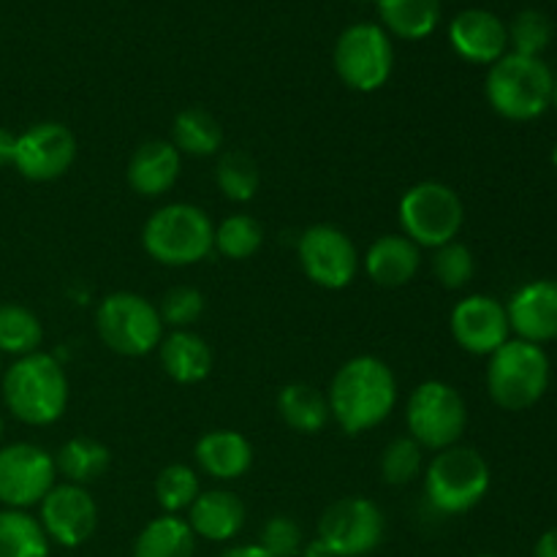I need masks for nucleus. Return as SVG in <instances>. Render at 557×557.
<instances>
[{
	"label": "nucleus",
	"instance_id": "1",
	"mask_svg": "<svg viewBox=\"0 0 557 557\" xmlns=\"http://www.w3.org/2000/svg\"><path fill=\"white\" fill-rule=\"evenodd\" d=\"M330 413L348 435H362L389 419L397 406V379L379 357H354L343 364L326 392Z\"/></svg>",
	"mask_w": 557,
	"mask_h": 557
},
{
	"label": "nucleus",
	"instance_id": "2",
	"mask_svg": "<svg viewBox=\"0 0 557 557\" xmlns=\"http://www.w3.org/2000/svg\"><path fill=\"white\" fill-rule=\"evenodd\" d=\"M0 392L11 417L27 428L54 424L69 406L63 364L44 351L14 359L0 375Z\"/></svg>",
	"mask_w": 557,
	"mask_h": 557
},
{
	"label": "nucleus",
	"instance_id": "3",
	"mask_svg": "<svg viewBox=\"0 0 557 557\" xmlns=\"http://www.w3.org/2000/svg\"><path fill=\"white\" fill-rule=\"evenodd\" d=\"M484 92L493 112L515 123H525L542 117L553 107L555 74L542 58L506 52L490 65Z\"/></svg>",
	"mask_w": 557,
	"mask_h": 557
},
{
	"label": "nucleus",
	"instance_id": "4",
	"mask_svg": "<svg viewBox=\"0 0 557 557\" xmlns=\"http://www.w3.org/2000/svg\"><path fill=\"white\" fill-rule=\"evenodd\" d=\"M141 245L163 267L199 264L215 250V226L201 207L174 201L147 218Z\"/></svg>",
	"mask_w": 557,
	"mask_h": 557
},
{
	"label": "nucleus",
	"instance_id": "5",
	"mask_svg": "<svg viewBox=\"0 0 557 557\" xmlns=\"http://www.w3.org/2000/svg\"><path fill=\"white\" fill-rule=\"evenodd\" d=\"M549 357L536 343L511 337L487 362V392L504 411H528L549 389Z\"/></svg>",
	"mask_w": 557,
	"mask_h": 557
},
{
	"label": "nucleus",
	"instance_id": "6",
	"mask_svg": "<svg viewBox=\"0 0 557 557\" xmlns=\"http://www.w3.org/2000/svg\"><path fill=\"white\" fill-rule=\"evenodd\" d=\"M424 495L441 515H466L490 493V466L476 449L449 446L424 468Z\"/></svg>",
	"mask_w": 557,
	"mask_h": 557
},
{
	"label": "nucleus",
	"instance_id": "7",
	"mask_svg": "<svg viewBox=\"0 0 557 557\" xmlns=\"http://www.w3.org/2000/svg\"><path fill=\"white\" fill-rule=\"evenodd\" d=\"M98 337L120 357H147L163 341L161 313L141 294L114 292L96 308Z\"/></svg>",
	"mask_w": 557,
	"mask_h": 557
},
{
	"label": "nucleus",
	"instance_id": "8",
	"mask_svg": "<svg viewBox=\"0 0 557 557\" xmlns=\"http://www.w3.org/2000/svg\"><path fill=\"white\" fill-rule=\"evenodd\" d=\"M397 218H400V234H406L419 248L435 250L446 243H455L466 223V207L455 188L428 180L403 194Z\"/></svg>",
	"mask_w": 557,
	"mask_h": 557
},
{
	"label": "nucleus",
	"instance_id": "9",
	"mask_svg": "<svg viewBox=\"0 0 557 557\" xmlns=\"http://www.w3.org/2000/svg\"><path fill=\"white\" fill-rule=\"evenodd\" d=\"M408 435L424 451H444L460 444L468 428V408L460 392L446 381H424L408 397Z\"/></svg>",
	"mask_w": 557,
	"mask_h": 557
},
{
	"label": "nucleus",
	"instance_id": "10",
	"mask_svg": "<svg viewBox=\"0 0 557 557\" xmlns=\"http://www.w3.org/2000/svg\"><path fill=\"white\" fill-rule=\"evenodd\" d=\"M337 76L357 92H375L389 82L395 49L389 33L375 22H357L337 36L332 52Z\"/></svg>",
	"mask_w": 557,
	"mask_h": 557
},
{
	"label": "nucleus",
	"instance_id": "11",
	"mask_svg": "<svg viewBox=\"0 0 557 557\" xmlns=\"http://www.w3.org/2000/svg\"><path fill=\"white\" fill-rule=\"evenodd\" d=\"M386 520L375 500L341 498L324 509L319 520V539L337 557H364L384 542Z\"/></svg>",
	"mask_w": 557,
	"mask_h": 557
},
{
	"label": "nucleus",
	"instance_id": "12",
	"mask_svg": "<svg viewBox=\"0 0 557 557\" xmlns=\"http://www.w3.org/2000/svg\"><path fill=\"white\" fill-rule=\"evenodd\" d=\"M297 259L308 281L315 286L341 292L351 286L359 272V250L343 228L315 223L305 228L297 243Z\"/></svg>",
	"mask_w": 557,
	"mask_h": 557
},
{
	"label": "nucleus",
	"instance_id": "13",
	"mask_svg": "<svg viewBox=\"0 0 557 557\" xmlns=\"http://www.w3.org/2000/svg\"><path fill=\"white\" fill-rule=\"evenodd\" d=\"M58 484L54 457L36 444L0 446V504L5 509L27 511Z\"/></svg>",
	"mask_w": 557,
	"mask_h": 557
},
{
	"label": "nucleus",
	"instance_id": "14",
	"mask_svg": "<svg viewBox=\"0 0 557 557\" xmlns=\"http://www.w3.org/2000/svg\"><path fill=\"white\" fill-rule=\"evenodd\" d=\"M76 161V136L63 123H36L16 134L14 169L30 183L60 180Z\"/></svg>",
	"mask_w": 557,
	"mask_h": 557
},
{
	"label": "nucleus",
	"instance_id": "15",
	"mask_svg": "<svg viewBox=\"0 0 557 557\" xmlns=\"http://www.w3.org/2000/svg\"><path fill=\"white\" fill-rule=\"evenodd\" d=\"M38 522L49 542L74 549L96 533L98 506L87 487L60 482L38 504Z\"/></svg>",
	"mask_w": 557,
	"mask_h": 557
},
{
	"label": "nucleus",
	"instance_id": "16",
	"mask_svg": "<svg viewBox=\"0 0 557 557\" xmlns=\"http://www.w3.org/2000/svg\"><path fill=\"white\" fill-rule=\"evenodd\" d=\"M451 337L462 351L473 357H493L506 341H511V326L506 305L487 294H471L451 310Z\"/></svg>",
	"mask_w": 557,
	"mask_h": 557
},
{
	"label": "nucleus",
	"instance_id": "17",
	"mask_svg": "<svg viewBox=\"0 0 557 557\" xmlns=\"http://www.w3.org/2000/svg\"><path fill=\"white\" fill-rule=\"evenodd\" d=\"M449 44L462 60L476 65H493L509 52L506 22L487 9H466L451 20Z\"/></svg>",
	"mask_w": 557,
	"mask_h": 557
},
{
	"label": "nucleus",
	"instance_id": "18",
	"mask_svg": "<svg viewBox=\"0 0 557 557\" xmlns=\"http://www.w3.org/2000/svg\"><path fill=\"white\" fill-rule=\"evenodd\" d=\"M509 326L520 341L544 343L557 341V281L525 283L506 305Z\"/></svg>",
	"mask_w": 557,
	"mask_h": 557
},
{
	"label": "nucleus",
	"instance_id": "19",
	"mask_svg": "<svg viewBox=\"0 0 557 557\" xmlns=\"http://www.w3.org/2000/svg\"><path fill=\"white\" fill-rule=\"evenodd\" d=\"M180 169H183V156L177 152V147L166 139H150L134 150L125 177H128L134 194L145 196V199H158L174 188Z\"/></svg>",
	"mask_w": 557,
	"mask_h": 557
},
{
	"label": "nucleus",
	"instance_id": "20",
	"mask_svg": "<svg viewBox=\"0 0 557 557\" xmlns=\"http://www.w3.org/2000/svg\"><path fill=\"white\" fill-rule=\"evenodd\" d=\"M188 525L205 542H232L245 528V504L228 490H207L188 509Z\"/></svg>",
	"mask_w": 557,
	"mask_h": 557
},
{
	"label": "nucleus",
	"instance_id": "21",
	"mask_svg": "<svg viewBox=\"0 0 557 557\" xmlns=\"http://www.w3.org/2000/svg\"><path fill=\"white\" fill-rule=\"evenodd\" d=\"M422 267V248L406 234H384L364 253V272L381 288H400L417 277Z\"/></svg>",
	"mask_w": 557,
	"mask_h": 557
},
{
	"label": "nucleus",
	"instance_id": "22",
	"mask_svg": "<svg viewBox=\"0 0 557 557\" xmlns=\"http://www.w3.org/2000/svg\"><path fill=\"white\" fill-rule=\"evenodd\" d=\"M196 466L218 482L243 479L253 466V446L237 430H212L196 441Z\"/></svg>",
	"mask_w": 557,
	"mask_h": 557
},
{
	"label": "nucleus",
	"instance_id": "23",
	"mask_svg": "<svg viewBox=\"0 0 557 557\" xmlns=\"http://www.w3.org/2000/svg\"><path fill=\"white\" fill-rule=\"evenodd\" d=\"M158 354H161L163 373L185 386L201 384L212 373V362H215L210 343L194 330H172L163 335Z\"/></svg>",
	"mask_w": 557,
	"mask_h": 557
},
{
	"label": "nucleus",
	"instance_id": "24",
	"mask_svg": "<svg viewBox=\"0 0 557 557\" xmlns=\"http://www.w3.org/2000/svg\"><path fill=\"white\" fill-rule=\"evenodd\" d=\"M381 27L406 41H422L438 27L441 0H375Z\"/></svg>",
	"mask_w": 557,
	"mask_h": 557
},
{
	"label": "nucleus",
	"instance_id": "25",
	"mask_svg": "<svg viewBox=\"0 0 557 557\" xmlns=\"http://www.w3.org/2000/svg\"><path fill=\"white\" fill-rule=\"evenodd\" d=\"M277 413L283 422L302 435H315L330 424V403L324 392L310 384H288L277 395Z\"/></svg>",
	"mask_w": 557,
	"mask_h": 557
},
{
	"label": "nucleus",
	"instance_id": "26",
	"mask_svg": "<svg viewBox=\"0 0 557 557\" xmlns=\"http://www.w3.org/2000/svg\"><path fill=\"white\" fill-rule=\"evenodd\" d=\"M196 536L180 515H161L141 528L134 557H194Z\"/></svg>",
	"mask_w": 557,
	"mask_h": 557
},
{
	"label": "nucleus",
	"instance_id": "27",
	"mask_svg": "<svg viewBox=\"0 0 557 557\" xmlns=\"http://www.w3.org/2000/svg\"><path fill=\"white\" fill-rule=\"evenodd\" d=\"M172 145L180 156L190 158H212L221 152L223 128L207 109L190 107L174 117Z\"/></svg>",
	"mask_w": 557,
	"mask_h": 557
},
{
	"label": "nucleus",
	"instance_id": "28",
	"mask_svg": "<svg viewBox=\"0 0 557 557\" xmlns=\"http://www.w3.org/2000/svg\"><path fill=\"white\" fill-rule=\"evenodd\" d=\"M52 457L63 482L79 484V487H87L96 479H101L109 471V460H112V455H109V449L101 441L82 438V435L65 441L58 449V455Z\"/></svg>",
	"mask_w": 557,
	"mask_h": 557
},
{
	"label": "nucleus",
	"instance_id": "29",
	"mask_svg": "<svg viewBox=\"0 0 557 557\" xmlns=\"http://www.w3.org/2000/svg\"><path fill=\"white\" fill-rule=\"evenodd\" d=\"M44 326L30 308L16 302L0 305V357H27L41 351Z\"/></svg>",
	"mask_w": 557,
	"mask_h": 557
},
{
	"label": "nucleus",
	"instance_id": "30",
	"mask_svg": "<svg viewBox=\"0 0 557 557\" xmlns=\"http://www.w3.org/2000/svg\"><path fill=\"white\" fill-rule=\"evenodd\" d=\"M0 557H49V539L38 517L20 509L0 511Z\"/></svg>",
	"mask_w": 557,
	"mask_h": 557
},
{
	"label": "nucleus",
	"instance_id": "31",
	"mask_svg": "<svg viewBox=\"0 0 557 557\" xmlns=\"http://www.w3.org/2000/svg\"><path fill=\"white\" fill-rule=\"evenodd\" d=\"M215 183L226 199L245 205V201L253 199L256 190H259V163H256L253 156H248V152L243 150L223 152V156L218 158Z\"/></svg>",
	"mask_w": 557,
	"mask_h": 557
},
{
	"label": "nucleus",
	"instance_id": "32",
	"mask_svg": "<svg viewBox=\"0 0 557 557\" xmlns=\"http://www.w3.org/2000/svg\"><path fill=\"white\" fill-rule=\"evenodd\" d=\"M199 476L190 466L183 462H172V466L163 468L156 479V498L158 506L163 509V515H180V511H188L190 504L199 498Z\"/></svg>",
	"mask_w": 557,
	"mask_h": 557
},
{
	"label": "nucleus",
	"instance_id": "33",
	"mask_svg": "<svg viewBox=\"0 0 557 557\" xmlns=\"http://www.w3.org/2000/svg\"><path fill=\"white\" fill-rule=\"evenodd\" d=\"M264 243V228L256 218L245 215H228L215 226V250L232 261H245L256 253Z\"/></svg>",
	"mask_w": 557,
	"mask_h": 557
},
{
	"label": "nucleus",
	"instance_id": "34",
	"mask_svg": "<svg viewBox=\"0 0 557 557\" xmlns=\"http://www.w3.org/2000/svg\"><path fill=\"white\" fill-rule=\"evenodd\" d=\"M424 468H428L424 466V449L411 435L395 438L381 455V479L392 487H406V484L417 482Z\"/></svg>",
	"mask_w": 557,
	"mask_h": 557
},
{
	"label": "nucleus",
	"instance_id": "35",
	"mask_svg": "<svg viewBox=\"0 0 557 557\" xmlns=\"http://www.w3.org/2000/svg\"><path fill=\"white\" fill-rule=\"evenodd\" d=\"M509 33V49L525 58H542L544 49L553 41V22L544 11L522 9L515 20L506 25Z\"/></svg>",
	"mask_w": 557,
	"mask_h": 557
},
{
	"label": "nucleus",
	"instance_id": "36",
	"mask_svg": "<svg viewBox=\"0 0 557 557\" xmlns=\"http://www.w3.org/2000/svg\"><path fill=\"white\" fill-rule=\"evenodd\" d=\"M473 272H476V259H473L471 248L462 243H446L441 248H435L433 256V275L449 292H460L468 283L473 281Z\"/></svg>",
	"mask_w": 557,
	"mask_h": 557
},
{
	"label": "nucleus",
	"instance_id": "37",
	"mask_svg": "<svg viewBox=\"0 0 557 557\" xmlns=\"http://www.w3.org/2000/svg\"><path fill=\"white\" fill-rule=\"evenodd\" d=\"M158 313H161L163 326H169V330H190V324H196L205 313V294L194 286L172 288L163 297Z\"/></svg>",
	"mask_w": 557,
	"mask_h": 557
},
{
	"label": "nucleus",
	"instance_id": "38",
	"mask_svg": "<svg viewBox=\"0 0 557 557\" xmlns=\"http://www.w3.org/2000/svg\"><path fill=\"white\" fill-rule=\"evenodd\" d=\"M259 547L272 557H299L305 547L302 528L297 525V520L286 515L270 517L261 528V542Z\"/></svg>",
	"mask_w": 557,
	"mask_h": 557
},
{
	"label": "nucleus",
	"instance_id": "39",
	"mask_svg": "<svg viewBox=\"0 0 557 557\" xmlns=\"http://www.w3.org/2000/svg\"><path fill=\"white\" fill-rule=\"evenodd\" d=\"M14 152H16V134L0 128V169L14 166Z\"/></svg>",
	"mask_w": 557,
	"mask_h": 557
},
{
	"label": "nucleus",
	"instance_id": "40",
	"mask_svg": "<svg viewBox=\"0 0 557 557\" xmlns=\"http://www.w3.org/2000/svg\"><path fill=\"white\" fill-rule=\"evenodd\" d=\"M533 557H557V528H549V531L539 536Z\"/></svg>",
	"mask_w": 557,
	"mask_h": 557
},
{
	"label": "nucleus",
	"instance_id": "41",
	"mask_svg": "<svg viewBox=\"0 0 557 557\" xmlns=\"http://www.w3.org/2000/svg\"><path fill=\"white\" fill-rule=\"evenodd\" d=\"M218 557H272V555L264 553L259 544H239V547L226 549V553L218 555Z\"/></svg>",
	"mask_w": 557,
	"mask_h": 557
},
{
	"label": "nucleus",
	"instance_id": "42",
	"mask_svg": "<svg viewBox=\"0 0 557 557\" xmlns=\"http://www.w3.org/2000/svg\"><path fill=\"white\" fill-rule=\"evenodd\" d=\"M299 555H302V557H337L335 553H332L330 547H326L324 542H321L319 536H315L313 542H308V544H305V547H302V553H299Z\"/></svg>",
	"mask_w": 557,
	"mask_h": 557
},
{
	"label": "nucleus",
	"instance_id": "43",
	"mask_svg": "<svg viewBox=\"0 0 557 557\" xmlns=\"http://www.w3.org/2000/svg\"><path fill=\"white\" fill-rule=\"evenodd\" d=\"M553 103H555V109H557V79H555V96H553Z\"/></svg>",
	"mask_w": 557,
	"mask_h": 557
},
{
	"label": "nucleus",
	"instance_id": "44",
	"mask_svg": "<svg viewBox=\"0 0 557 557\" xmlns=\"http://www.w3.org/2000/svg\"><path fill=\"white\" fill-rule=\"evenodd\" d=\"M0 441H3V417H0Z\"/></svg>",
	"mask_w": 557,
	"mask_h": 557
},
{
	"label": "nucleus",
	"instance_id": "45",
	"mask_svg": "<svg viewBox=\"0 0 557 557\" xmlns=\"http://www.w3.org/2000/svg\"><path fill=\"white\" fill-rule=\"evenodd\" d=\"M553 163H555V166H557V147H555V150H553Z\"/></svg>",
	"mask_w": 557,
	"mask_h": 557
},
{
	"label": "nucleus",
	"instance_id": "46",
	"mask_svg": "<svg viewBox=\"0 0 557 557\" xmlns=\"http://www.w3.org/2000/svg\"><path fill=\"white\" fill-rule=\"evenodd\" d=\"M0 375H3V362H0Z\"/></svg>",
	"mask_w": 557,
	"mask_h": 557
},
{
	"label": "nucleus",
	"instance_id": "47",
	"mask_svg": "<svg viewBox=\"0 0 557 557\" xmlns=\"http://www.w3.org/2000/svg\"><path fill=\"white\" fill-rule=\"evenodd\" d=\"M476 557H495V555H476Z\"/></svg>",
	"mask_w": 557,
	"mask_h": 557
}]
</instances>
